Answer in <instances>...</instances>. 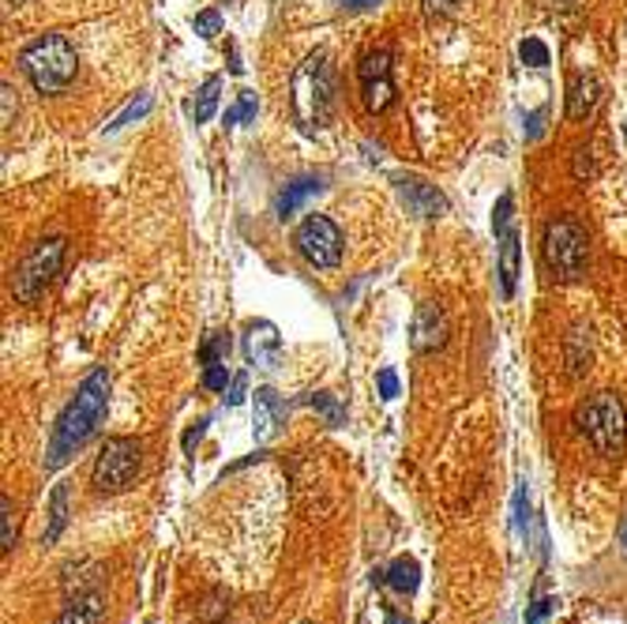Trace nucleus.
<instances>
[{"label":"nucleus","mask_w":627,"mask_h":624,"mask_svg":"<svg viewBox=\"0 0 627 624\" xmlns=\"http://www.w3.org/2000/svg\"><path fill=\"white\" fill-rule=\"evenodd\" d=\"M0 550L4 553L15 550V508L8 497H0Z\"/></svg>","instance_id":"23"},{"label":"nucleus","mask_w":627,"mask_h":624,"mask_svg":"<svg viewBox=\"0 0 627 624\" xmlns=\"http://www.w3.org/2000/svg\"><path fill=\"white\" fill-rule=\"evenodd\" d=\"M293 245L312 268H338L342 260V230L327 215H309L293 233Z\"/></svg>","instance_id":"8"},{"label":"nucleus","mask_w":627,"mask_h":624,"mask_svg":"<svg viewBox=\"0 0 627 624\" xmlns=\"http://www.w3.org/2000/svg\"><path fill=\"white\" fill-rule=\"evenodd\" d=\"M226 384H230V373H226L222 362L203 365V387H207V392H226Z\"/></svg>","instance_id":"29"},{"label":"nucleus","mask_w":627,"mask_h":624,"mask_svg":"<svg viewBox=\"0 0 627 624\" xmlns=\"http://www.w3.org/2000/svg\"><path fill=\"white\" fill-rule=\"evenodd\" d=\"M395 395H398V376L391 368H384V373H379V399H395Z\"/></svg>","instance_id":"33"},{"label":"nucleus","mask_w":627,"mask_h":624,"mask_svg":"<svg viewBox=\"0 0 627 624\" xmlns=\"http://www.w3.org/2000/svg\"><path fill=\"white\" fill-rule=\"evenodd\" d=\"M395 185H398V196H403L417 219H440V215L448 211V196L436 185L421 181V177H398Z\"/></svg>","instance_id":"11"},{"label":"nucleus","mask_w":627,"mask_h":624,"mask_svg":"<svg viewBox=\"0 0 627 624\" xmlns=\"http://www.w3.org/2000/svg\"><path fill=\"white\" fill-rule=\"evenodd\" d=\"M556 606H560L556 599H537L534 606L526 610V624H545V621H548V613H553Z\"/></svg>","instance_id":"31"},{"label":"nucleus","mask_w":627,"mask_h":624,"mask_svg":"<svg viewBox=\"0 0 627 624\" xmlns=\"http://www.w3.org/2000/svg\"><path fill=\"white\" fill-rule=\"evenodd\" d=\"M139 467H144V448H139V440L109 437L102 444L98 459H94V470H91L94 493H125L132 481H136Z\"/></svg>","instance_id":"6"},{"label":"nucleus","mask_w":627,"mask_h":624,"mask_svg":"<svg viewBox=\"0 0 627 624\" xmlns=\"http://www.w3.org/2000/svg\"><path fill=\"white\" fill-rule=\"evenodd\" d=\"M309 406H316V410H320L331 425H342V418H346V410H342V406L335 403V395H327V392L309 395Z\"/></svg>","instance_id":"25"},{"label":"nucleus","mask_w":627,"mask_h":624,"mask_svg":"<svg viewBox=\"0 0 627 624\" xmlns=\"http://www.w3.org/2000/svg\"><path fill=\"white\" fill-rule=\"evenodd\" d=\"M230 406H237V403H244V376H233L230 381V399H226Z\"/></svg>","instance_id":"37"},{"label":"nucleus","mask_w":627,"mask_h":624,"mask_svg":"<svg viewBox=\"0 0 627 624\" xmlns=\"http://www.w3.org/2000/svg\"><path fill=\"white\" fill-rule=\"evenodd\" d=\"M69 500H72L69 481H56L50 493V523H45V534H42L45 545H53L56 538L64 534V527H69Z\"/></svg>","instance_id":"20"},{"label":"nucleus","mask_w":627,"mask_h":624,"mask_svg":"<svg viewBox=\"0 0 627 624\" xmlns=\"http://www.w3.org/2000/svg\"><path fill=\"white\" fill-rule=\"evenodd\" d=\"M384 624H410V621H406V617H398V613H391V617H387Z\"/></svg>","instance_id":"41"},{"label":"nucleus","mask_w":627,"mask_h":624,"mask_svg":"<svg viewBox=\"0 0 627 624\" xmlns=\"http://www.w3.org/2000/svg\"><path fill=\"white\" fill-rule=\"evenodd\" d=\"M244 357L249 365H260V368H271L274 362L282 357V335L279 327L268 324V320H255L244 331Z\"/></svg>","instance_id":"12"},{"label":"nucleus","mask_w":627,"mask_h":624,"mask_svg":"<svg viewBox=\"0 0 627 624\" xmlns=\"http://www.w3.org/2000/svg\"><path fill=\"white\" fill-rule=\"evenodd\" d=\"M575 155H578V158H575V177H578V181H586V177L594 174V169H591V158H586L591 150L583 147V150H575Z\"/></svg>","instance_id":"36"},{"label":"nucleus","mask_w":627,"mask_h":624,"mask_svg":"<svg viewBox=\"0 0 627 624\" xmlns=\"http://www.w3.org/2000/svg\"><path fill=\"white\" fill-rule=\"evenodd\" d=\"M360 98H365L368 113H384L395 102V83H391V50H373L360 56Z\"/></svg>","instance_id":"9"},{"label":"nucleus","mask_w":627,"mask_h":624,"mask_svg":"<svg viewBox=\"0 0 627 624\" xmlns=\"http://www.w3.org/2000/svg\"><path fill=\"white\" fill-rule=\"evenodd\" d=\"M226 354H230V331H215V335H207V343L199 346V362L203 365L226 362Z\"/></svg>","instance_id":"22"},{"label":"nucleus","mask_w":627,"mask_h":624,"mask_svg":"<svg viewBox=\"0 0 627 624\" xmlns=\"http://www.w3.org/2000/svg\"><path fill=\"white\" fill-rule=\"evenodd\" d=\"M320 188H323L320 177H293V181L279 193V204H274V215H279L282 222L293 219V215H297L301 207H305V204L312 200V196L320 193Z\"/></svg>","instance_id":"15"},{"label":"nucleus","mask_w":627,"mask_h":624,"mask_svg":"<svg viewBox=\"0 0 627 624\" xmlns=\"http://www.w3.org/2000/svg\"><path fill=\"white\" fill-rule=\"evenodd\" d=\"M4 125H12V83H4Z\"/></svg>","instance_id":"40"},{"label":"nucleus","mask_w":627,"mask_h":624,"mask_svg":"<svg viewBox=\"0 0 627 624\" xmlns=\"http://www.w3.org/2000/svg\"><path fill=\"white\" fill-rule=\"evenodd\" d=\"M203 429H207V418H199L192 429L185 433V456H192V451H196V444H199V437H203Z\"/></svg>","instance_id":"34"},{"label":"nucleus","mask_w":627,"mask_h":624,"mask_svg":"<svg viewBox=\"0 0 627 624\" xmlns=\"http://www.w3.org/2000/svg\"><path fill=\"white\" fill-rule=\"evenodd\" d=\"M8 4H19V0H8Z\"/></svg>","instance_id":"43"},{"label":"nucleus","mask_w":627,"mask_h":624,"mask_svg":"<svg viewBox=\"0 0 627 624\" xmlns=\"http://www.w3.org/2000/svg\"><path fill=\"white\" fill-rule=\"evenodd\" d=\"M620 542H624V550H627V519H624V527H620Z\"/></svg>","instance_id":"42"},{"label":"nucleus","mask_w":627,"mask_h":624,"mask_svg":"<svg viewBox=\"0 0 627 624\" xmlns=\"http://www.w3.org/2000/svg\"><path fill=\"white\" fill-rule=\"evenodd\" d=\"M342 8H349V12H365V8H373L379 4V0H338Z\"/></svg>","instance_id":"39"},{"label":"nucleus","mask_w":627,"mask_h":624,"mask_svg":"<svg viewBox=\"0 0 627 624\" xmlns=\"http://www.w3.org/2000/svg\"><path fill=\"white\" fill-rule=\"evenodd\" d=\"M252 117H255V94L241 91V94H237V106L226 113V125H249Z\"/></svg>","instance_id":"24"},{"label":"nucleus","mask_w":627,"mask_h":624,"mask_svg":"<svg viewBox=\"0 0 627 624\" xmlns=\"http://www.w3.org/2000/svg\"><path fill=\"white\" fill-rule=\"evenodd\" d=\"M286 422V403L279 399L274 387H255V437L271 440Z\"/></svg>","instance_id":"14"},{"label":"nucleus","mask_w":627,"mask_h":624,"mask_svg":"<svg viewBox=\"0 0 627 624\" xmlns=\"http://www.w3.org/2000/svg\"><path fill=\"white\" fill-rule=\"evenodd\" d=\"M64 263V238H45L38 241L23 260H19L15 275H12V294L23 305H34L38 298L45 294V287L56 279Z\"/></svg>","instance_id":"7"},{"label":"nucleus","mask_w":627,"mask_h":624,"mask_svg":"<svg viewBox=\"0 0 627 624\" xmlns=\"http://www.w3.org/2000/svg\"><path fill=\"white\" fill-rule=\"evenodd\" d=\"M541 128H545V110H537L534 117H530V139H537Z\"/></svg>","instance_id":"38"},{"label":"nucleus","mask_w":627,"mask_h":624,"mask_svg":"<svg viewBox=\"0 0 627 624\" xmlns=\"http://www.w3.org/2000/svg\"><path fill=\"white\" fill-rule=\"evenodd\" d=\"M541 252H545L548 271H553L560 282H575L586 271V257H591L586 230L572 219V215H556V219L545 222Z\"/></svg>","instance_id":"5"},{"label":"nucleus","mask_w":627,"mask_h":624,"mask_svg":"<svg viewBox=\"0 0 627 624\" xmlns=\"http://www.w3.org/2000/svg\"><path fill=\"white\" fill-rule=\"evenodd\" d=\"M597 102H602V83L594 75L578 72L567 80V117L572 121H586L597 110Z\"/></svg>","instance_id":"13"},{"label":"nucleus","mask_w":627,"mask_h":624,"mask_svg":"<svg viewBox=\"0 0 627 624\" xmlns=\"http://www.w3.org/2000/svg\"><path fill=\"white\" fill-rule=\"evenodd\" d=\"M451 335V324H448V312H443L436 301H425V305H417L414 312V327H410V343L417 354H432V350H440L448 343Z\"/></svg>","instance_id":"10"},{"label":"nucleus","mask_w":627,"mask_h":624,"mask_svg":"<svg viewBox=\"0 0 627 624\" xmlns=\"http://www.w3.org/2000/svg\"><path fill=\"white\" fill-rule=\"evenodd\" d=\"M511 527H515V534H526V486L515 489V516H511Z\"/></svg>","instance_id":"32"},{"label":"nucleus","mask_w":627,"mask_h":624,"mask_svg":"<svg viewBox=\"0 0 627 624\" xmlns=\"http://www.w3.org/2000/svg\"><path fill=\"white\" fill-rule=\"evenodd\" d=\"M218 91H222V80H207L203 87L196 91V106H192V117L203 125V121H211L215 117V110H218Z\"/></svg>","instance_id":"21"},{"label":"nucleus","mask_w":627,"mask_h":624,"mask_svg":"<svg viewBox=\"0 0 627 624\" xmlns=\"http://www.w3.org/2000/svg\"><path fill=\"white\" fill-rule=\"evenodd\" d=\"M459 4H462V0H425V12H429V15H448Z\"/></svg>","instance_id":"35"},{"label":"nucleus","mask_w":627,"mask_h":624,"mask_svg":"<svg viewBox=\"0 0 627 624\" xmlns=\"http://www.w3.org/2000/svg\"><path fill=\"white\" fill-rule=\"evenodd\" d=\"M575 422L583 437L594 444L597 456L620 459L627 448V406L616 392H594L591 399L575 410Z\"/></svg>","instance_id":"4"},{"label":"nucleus","mask_w":627,"mask_h":624,"mask_svg":"<svg viewBox=\"0 0 627 624\" xmlns=\"http://www.w3.org/2000/svg\"><path fill=\"white\" fill-rule=\"evenodd\" d=\"M519 56L530 64V69H545V64H548V50H545V42H541V38H526V42L519 45Z\"/></svg>","instance_id":"26"},{"label":"nucleus","mask_w":627,"mask_h":624,"mask_svg":"<svg viewBox=\"0 0 627 624\" xmlns=\"http://www.w3.org/2000/svg\"><path fill=\"white\" fill-rule=\"evenodd\" d=\"M147 110H150V94H139V102H132V106H128L125 113H117V117H113V125H106V132H117V128H125L128 121L144 117Z\"/></svg>","instance_id":"27"},{"label":"nucleus","mask_w":627,"mask_h":624,"mask_svg":"<svg viewBox=\"0 0 627 624\" xmlns=\"http://www.w3.org/2000/svg\"><path fill=\"white\" fill-rule=\"evenodd\" d=\"M511 211H515V200H511V193H503L497 200V211H492V230H497V238L503 230H511Z\"/></svg>","instance_id":"28"},{"label":"nucleus","mask_w":627,"mask_h":624,"mask_svg":"<svg viewBox=\"0 0 627 624\" xmlns=\"http://www.w3.org/2000/svg\"><path fill=\"white\" fill-rule=\"evenodd\" d=\"M106 621V606H102V594L87 591V594H75L69 606L61 610V617L53 624H102Z\"/></svg>","instance_id":"17"},{"label":"nucleus","mask_w":627,"mask_h":624,"mask_svg":"<svg viewBox=\"0 0 627 624\" xmlns=\"http://www.w3.org/2000/svg\"><path fill=\"white\" fill-rule=\"evenodd\" d=\"M106 406H109V373L106 368H94L87 381L80 384L75 399L64 406V414L53 425V437H50V451H45V467L56 470L64 467L75 451L83 448L94 429L106 418Z\"/></svg>","instance_id":"1"},{"label":"nucleus","mask_w":627,"mask_h":624,"mask_svg":"<svg viewBox=\"0 0 627 624\" xmlns=\"http://www.w3.org/2000/svg\"><path fill=\"white\" fill-rule=\"evenodd\" d=\"M192 27H196L199 38H218V34H222V19H218V12H199L192 19Z\"/></svg>","instance_id":"30"},{"label":"nucleus","mask_w":627,"mask_h":624,"mask_svg":"<svg viewBox=\"0 0 627 624\" xmlns=\"http://www.w3.org/2000/svg\"><path fill=\"white\" fill-rule=\"evenodd\" d=\"M515 279H519V230L500 233V287H503V298L515 294Z\"/></svg>","instance_id":"19"},{"label":"nucleus","mask_w":627,"mask_h":624,"mask_svg":"<svg viewBox=\"0 0 627 624\" xmlns=\"http://www.w3.org/2000/svg\"><path fill=\"white\" fill-rule=\"evenodd\" d=\"M290 106L293 117L305 132H316L327 125L331 110H335V72H331L327 53L316 50L297 64L290 83Z\"/></svg>","instance_id":"2"},{"label":"nucleus","mask_w":627,"mask_h":624,"mask_svg":"<svg viewBox=\"0 0 627 624\" xmlns=\"http://www.w3.org/2000/svg\"><path fill=\"white\" fill-rule=\"evenodd\" d=\"M19 64L38 94H64L80 72V53L64 34H42L19 53Z\"/></svg>","instance_id":"3"},{"label":"nucleus","mask_w":627,"mask_h":624,"mask_svg":"<svg viewBox=\"0 0 627 624\" xmlns=\"http://www.w3.org/2000/svg\"><path fill=\"white\" fill-rule=\"evenodd\" d=\"M376 583H387L395 594H414L417 583H421V569H417L414 557H398V561H391V569L376 572L373 575Z\"/></svg>","instance_id":"18"},{"label":"nucleus","mask_w":627,"mask_h":624,"mask_svg":"<svg viewBox=\"0 0 627 624\" xmlns=\"http://www.w3.org/2000/svg\"><path fill=\"white\" fill-rule=\"evenodd\" d=\"M564 362H567V376H572V381H578V376L591 373L594 350H591V331H586V327H572V331H567Z\"/></svg>","instance_id":"16"}]
</instances>
